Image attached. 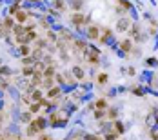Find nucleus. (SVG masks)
I'll return each instance as SVG.
<instances>
[{
  "instance_id": "f257e3e1",
  "label": "nucleus",
  "mask_w": 158,
  "mask_h": 140,
  "mask_svg": "<svg viewBox=\"0 0 158 140\" xmlns=\"http://www.w3.org/2000/svg\"><path fill=\"white\" fill-rule=\"evenodd\" d=\"M84 55H85V58H87L91 64L100 62V49L95 47V46H91V44H87V46L84 47Z\"/></svg>"
},
{
  "instance_id": "f03ea898",
  "label": "nucleus",
  "mask_w": 158,
  "mask_h": 140,
  "mask_svg": "<svg viewBox=\"0 0 158 140\" xmlns=\"http://www.w3.org/2000/svg\"><path fill=\"white\" fill-rule=\"evenodd\" d=\"M13 16H15V20L18 22V24H24V26H26V22L29 20L31 13H29L27 9H24V7H20V9H18V11H16V13H15Z\"/></svg>"
},
{
  "instance_id": "7ed1b4c3",
  "label": "nucleus",
  "mask_w": 158,
  "mask_h": 140,
  "mask_svg": "<svg viewBox=\"0 0 158 140\" xmlns=\"http://www.w3.org/2000/svg\"><path fill=\"white\" fill-rule=\"evenodd\" d=\"M87 22H89V16L82 15V13H75V15H71V24L77 26V28H80L82 24H87Z\"/></svg>"
},
{
  "instance_id": "20e7f679",
  "label": "nucleus",
  "mask_w": 158,
  "mask_h": 140,
  "mask_svg": "<svg viewBox=\"0 0 158 140\" xmlns=\"http://www.w3.org/2000/svg\"><path fill=\"white\" fill-rule=\"evenodd\" d=\"M38 133H42V131H40V127L36 125L35 118H33V122H29V124H27V127H26V135H27V137H36Z\"/></svg>"
},
{
  "instance_id": "39448f33",
  "label": "nucleus",
  "mask_w": 158,
  "mask_h": 140,
  "mask_svg": "<svg viewBox=\"0 0 158 140\" xmlns=\"http://www.w3.org/2000/svg\"><path fill=\"white\" fill-rule=\"evenodd\" d=\"M116 31H120V33L129 31V18H127V16H122V18L118 20V24H116Z\"/></svg>"
},
{
  "instance_id": "423d86ee",
  "label": "nucleus",
  "mask_w": 158,
  "mask_h": 140,
  "mask_svg": "<svg viewBox=\"0 0 158 140\" xmlns=\"http://www.w3.org/2000/svg\"><path fill=\"white\" fill-rule=\"evenodd\" d=\"M18 122L27 125L29 122H33V113L29 111V109H27V111H22V113H20V120H18Z\"/></svg>"
},
{
  "instance_id": "0eeeda50",
  "label": "nucleus",
  "mask_w": 158,
  "mask_h": 140,
  "mask_svg": "<svg viewBox=\"0 0 158 140\" xmlns=\"http://www.w3.org/2000/svg\"><path fill=\"white\" fill-rule=\"evenodd\" d=\"M42 80H44V75H40V73H35L29 77V84L35 86V87H40L42 86Z\"/></svg>"
},
{
  "instance_id": "6e6552de",
  "label": "nucleus",
  "mask_w": 158,
  "mask_h": 140,
  "mask_svg": "<svg viewBox=\"0 0 158 140\" xmlns=\"http://www.w3.org/2000/svg\"><path fill=\"white\" fill-rule=\"evenodd\" d=\"M85 35H87V38H91V40H96V38H100V33H98V28H96V26H91V28H87Z\"/></svg>"
},
{
  "instance_id": "1a4fd4ad",
  "label": "nucleus",
  "mask_w": 158,
  "mask_h": 140,
  "mask_svg": "<svg viewBox=\"0 0 158 140\" xmlns=\"http://www.w3.org/2000/svg\"><path fill=\"white\" fill-rule=\"evenodd\" d=\"M7 93L11 95V98L15 100L16 104L20 102V98H22V96H20V93H18V87H16V86H9V87H7Z\"/></svg>"
},
{
  "instance_id": "9d476101",
  "label": "nucleus",
  "mask_w": 158,
  "mask_h": 140,
  "mask_svg": "<svg viewBox=\"0 0 158 140\" xmlns=\"http://www.w3.org/2000/svg\"><path fill=\"white\" fill-rule=\"evenodd\" d=\"M35 122H36V125H38V127H40V131H42V129H46V127L49 125V118L40 115V117H36V118H35Z\"/></svg>"
},
{
  "instance_id": "9b49d317",
  "label": "nucleus",
  "mask_w": 158,
  "mask_h": 140,
  "mask_svg": "<svg viewBox=\"0 0 158 140\" xmlns=\"http://www.w3.org/2000/svg\"><path fill=\"white\" fill-rule=\"evenodd\" d=\"M60 93H62V87H60V86H53L48 91V98H58Z\"/></svg>"
},
{
  "instance_id": "f8f14e48",
  "label": "nucleus",
  "mask_w": 158,
  "mask_h": 140,
  "mask_svg": "<svg viewBox=\"0 0 158 140\" xmlns=\"http://www.w3.org/2000/svg\"><path fill=\"white\" fill-rule=\"evenodd\" d=\"M11 33H13V36H20L22 33H26V26L16 22L15 26H13V29H11Z\"/></svg>"
},
{
  "instance_id": "ddd939ff",
  "label": "nucleus",
  "mask_w": 158,
  "mask_h": 140,
  "mask_svg": "<svg viewBox=\"0 0 158 140\" xmlns=\"http://www.w3.org/2000/svg\"><path fill=\"white\" fill-rule=\"evenodd\" d=\"M31 102H40L42 98H44V93H42V89H38V87H35V91H33L31 95Z\"/></svg>"
},
{
  "instance_id": "4468645a",
  "label": "nucleus",
  "mask_w": 158,
  "mask_h": 140,
  "mask_svg": "<svg viewBox=\"0 0 158 140\" xmlns=\"http://www.w3.org/2000/svg\"><path fill=\"white\" fill-rule=\"evenodd\" d=\"M100 129H102V133H111V131H114V120H113V122H102V124H100Z\"/></svg>"
},
{
  "instance_id": "2eb2a0df",
  "label": "nucleus",
  "mask_w": 158,
  "mask_h": 140,
  "mask_svg": "<svg viewBox=\"0 0 158 140\" xmlns=\"http://www.w3.org/2000/svg\"><path fill=\"white\" fill-rule=\"evenodd\" d=\"M55 75H56V69H55V66L51 64V66H48V67H46L44 77H46V78H55Z\"/></svg>"
},
{
  "instance_id": "dca6fc26",
  "label": "nucleus",
  "mask_w": 158,
  "mask_h": 140,
  "mask_svg": "<svg viewBox=\"0 0 158 140\" xmlns=\"http://www.w3.org/2000/svg\"><path fill=\"white\" fill-rule=\"evenodd\" d=\"M73 75H75V78H78V80H82V78L85 77V71L80 67V66H75L73 67Z\"/></svg>"
},
{
  "instance_id": "f3484780",
  "label": "nucleus",
  "mask_w": 158,
  "mask_h": 140,
  "mask_svg": "<svg viewBox=\"0 0 158 140\" xmlns=\"http://www.w3.org/2000/svg\"><path fill=\"white\" fill-rule=\"evenodd\" d=\"M27 109L31 111L33 115H36V113H40V111H42V104H40V102H31Z\"/></svg>"
},
{
  "instance_id": "a211bd4d",
  "label": "nucleus",
  "mask_w": 158,
  "mask_h": 140,
  "mask_svg": "<svg viewBox=\"0 0 158 140\" xmlns=\"http://www.w3.org/2000/svg\"><path fill=\"white\" fill-rule=\"evenodd\" d=\"M22 75L26 78H29L31 75H35V67H33V66H24V67H22Z\"/></svg>"
},
{
  "instance_id": "6ab92c4d",
  "label": "nucleus",
  "mask_w": 158,
  "mask_h": 140,
  "mask_svg": "<svg viewBox=\"0 0 158 140\" xmlns=\"http://www.w3.org/2000/svg\"><path fill=\"white\" fill-rule=\"evenodd\" d=\"M15 24H16V20L13 18V16H6V18H4V26H6L9 31L13 29V26H15Z\"/></svg>"
},
{
  "instance_id": "aec40b11",
  "label": "nucleus",
  "mask_w": 158,
  "mask_h": 140,
  "mask_svg": "<svg viewBox=\"0 0 158 140\" xmlns=\"http://www.w3.org/2000/svg\"><path fill=\"white\" fill-rule=\"evenodd\" d=\"M20 55L22 57H27V55H31V47H29V44H20Z\"/></svg>"
},
{
  "instance_id": "412c9836",
  "label": "nucleus",
  "mask_w": 158,
  "mask_h": 140,
  "mask_svg": "<svg viewBox=\"0 0 158 140\" xmlns=\"http://www.w3.org/2000/svg\"><path fill=\"white\" fill-rule=\"evenodd\" d=\"M53 86H55V80H53V78H46V77H44V80H42V86H40V87H44V89H51Z\"/></svg>"
},
{
  "instance_id": "4be33fe9",
  "label": "nucleus",
  "mask_w": 158,
  "mask_h": 140,
  "mask_svg": "<svg viewBox=\"0 0 158 140\" xmlns=\"http://www.w3.org/2000/svg\"><path fill=\"white\" fill-rule=\"evenodd\" d=\"M35 62H36V60H35V57H33V55L22 57V64H24V66H35Z\"/></svg>"
},
{
  "instance_id": "5701e85b",
  "label": "nucleus",
  "mask_w": 158,
  "mask_h": 140,
  "mask_svg": "<svg viewBox=\"0 0 158 140\" xmlns=\"http://www.w3.org/2000/svg\"><path fill=\"white\" fill-rule=\"evenodd\" d=\"M35 44H36V47H40V49H46V47L49 46L48 40H46V38H40V36H38V38L35 40Z\"/></svg>"
},
{
  "instance_id": "b1692460",
  "label": "nucleus",
  "mask_w": 158,
  "mask_h": 140,
  "mask_svg": "<svg viewBox=\"0 0 158 140\" xmlns=\"http://www.w3.org/2000/svg\"><path fill=\"white\" fill-rule=\"evenodd\" d=\"M69 2H71V9H75V11L82 9V6H84V0H69Z\"/></svg>"
},
{
  "instance_id": "393cba45",
  "label": "nucleus",
  "mask_w": 158,
  "mask_h": 140,
  "mask_svg": "<svg viewBox=\"0 0 158 140\" xmlns=\"http://www.w3.org/2000/svg\"><path fill=\"white\" fill-rule=\"evenodd\" d=\"M31 55L35 57V60H42V58H44V49H40V47H36V49L33 51Z\"/></svg>"
},
{
  "instance_id": "a878e982",
  "label": "nucleus",
  "mask_w": 158,
  "mask_h": 140,
  "mask_svg": "<svg viewBox=\"0 0 158 140\" xmlns=\"http://www.w3.org/2000/svg\"><path fill=\"white\" fill-rule=\"evenodd\" d=\"M120 47H122V51H124V53H127V51H131V49H133V42H131V40H124V42L120 44Z\"/></svg>"
},
{
  "instance_id": "bb28decb",
  "label": "nucleus",
  "mask_w": 158,
  "mask_h": 140,
  "mask_svg": "<svg viewBox=\"0 0 158 140\" xmlns=\"http://www.w3.org/2000/svg\"><path fill=\"white\" fill-rule=\"evenodd\" d=\"M53 7H55V11H64L65 9V4H64L62 0H55L53 2Z\"/></svg>"
},
{
  "instance_id": "cd10ccee",
  "label": "nucleus",
  "mask_w": 158,
  "mask_h": 140,
  "mask_svg": "<svg viewBox=\"0 0 158 140\" xmlns=\"http://www.w3.org/2000/svg\"><path fill=\"white\" fill-rule=\"evenodd\" d=\"M7 35H11V31L4 26V22H0V38H6Z\"/></svg>"
},
{
  "instance_id": "c85d7f7f",
  "label": "nucleus",
  "mask_w": 158,
  "mask_h": 140,
  "mask_svg": "<svg viewBox=\"0 0 158 140\" xmlns=\"http://www.w3.org/2000/svg\"><path fill=\"white\" fill-rule=\"evenodd\" d=\"M95 108L96 109H106V108H107V102H106L104 98H98V100L95 102Z\"/></svg>"
},
{
  "instance_id": "c756f323",
  "label": "nucleus",
  "mask_w": 158,
  "mask_h": 140,
  "mask_svg": "<svg viewBox=\"0 0 158 140\" xmlns=\"http://www.w3.org/2000/svg\"><path fill=\"white\" fill-rule=\"evenodd\" d=\"M114 129H116V133H120V135L126 131V127H124V124H122L120 120H114Z\"/></svg>"
},
{
  "instance_id": "7c9ffc66",
  "label": "nucleus",
  "mask_w": 158,
  "mask_h": 140,
  "mask_svg": "<svg viewBox=\"0 0 158 140\" xmlns=\"http://www.w3.org/2000/svg\"><path fill=\"white\" fill-rule=\"evenodd\" d=\"M118 135H120V133H116V131H111V133H106V137H104V140H118Z\"/></svg>"
},
{
  "instance_id": "2f4dec72",
  "label": "nucleus",
  "mask_w": 158,
  "mask_h": 140,
  "mask_svg": "<svg viewBox=\"0 0 158 140\" xmlns=\"http://www.w3.org/2000/svg\"><path fill=\"white\" fill-rule=\"evenodd\" d=\"M147 125H149V127H155V125H156V117H155V115H149V117H147Z\"/></svg>"
},
{
  "instance_id": "473e14b6",
  "label": "nucleus",
  "mask_w": 158,
  "mask_h": 140,
  "mask_svg": "<svg viewBox=\"0 0 158 140\" xmlns=\"http://www.w3.org/2000/svg\"><path fill=\"white\" fill-rule=\"evenodd\" d=\"M82 140H104V138H100L98 135H91V133H87V135L82 137Z\"/></svg>"
},
{
  "instance_id": "72a5a7b5",
  "label": "nucleus",
  "mask_w": 158,
  "mask_h": 140,
  "mask_svg": "<svg viewBox=\"0 0 158 140\" xmlns=\"http://www.w3.org/2000/svg\"><path fill=\"white\" fill-rule=\"evenodd\" d=\"M11 117H13V120H15V122H18V120H20V111H18V108L11 109Z\"/></svg>"
},
{
  "instance_id": "f704fd0d",
  "label": "nucleus",
  "mask_w": 158,
  "mask_h": 140,
  "mask_svg": "<svg viewBox=\"0 0 158 140\" xmlns=\"http://www.w3.org/2000/svg\"><path fill=\"white\" fill-rule=\"evenodd\" d=\"M104 117H106L104 109H96V111H95V118H96V120H104Z\"/></svg>"
},
{
  "instance_id": "c9c22d12",
  "label": "nucleus",
  "mask_w": 158,
  "mask_h": 140,
  "mask_svg": "<svg viewBox=\"0 0 158 140\" xmlns=\"http://www.w3.org/2000/svg\"><path fill=\"white\" fill-rule=\"evenodd\" d=\"M96 80H98V84H106V82H107V75H106V73H100Z\"/></svg>"
},
{
  "instance_id": "e433bc0d",
  "label": "nucleus",
  "mask_w": 158,
  "mask_h": 140,
  "mask_svg": "<svg viewBox=\"0 0 158 140\" xmlns=\"http://www.w3.org/2000/svg\"><path fill=\"white\" fill-rule=\"evenodd\" d=\"M120 4L126 7V9H133V6H131V2H127V0H120Z\"/></svg>"
},
{
  "instance_id": "4c0bfd02",
  "label": "nucleus",
  "mask_w": 158,
  "mask_h": 140,
  "mask_svg": "<svg viewBox=\"0 0 158 140\" xmlns=\"http://www.w3.org/2000/svg\"><path fill=\"white\" fill-rule=\"evenodd\" d=\"M145 64H147V66H156L158 60H156V58H147V60H145Z\"/></svg>"
},
{
  "instance_id": "58836bf2",
  "label": "nucleus",
  "mask_w": 158,
  "mask_h": 140,
  "mask_svg": "<svg viewBox=\"0 0 158 140\" xmlns=\"http://www.w3.org/2000/svg\"><path fill=\"white\" fill-rule=\"evenodd\" d=\"M109 117L113 118V120H114V118L118 117V111H116V109H109Z\"/></svg>"
},
{
  "instance_id": "ea45409f",
  "label": "nucleus",
  "mask_w": 158,
  "mask_h": 140,
  "mask_svg": "<svg viewBox=\"0 0 158 140\" xmlns=\"http://www.w3.org/2000/svg\"><path fill=\"white\" fill-rule=\"evenodd\" d=\"M38 140H51V138H49L48 135H42V137H40V138H38Z\"/></svg>"
},
{
  "instance_id": "a19ab883",
  "label": "nucleus",
  "mask_w": 158,
  "mask_h": 140,
  "mask_svg": "<svg viewBox=\"0 0 158 140\" xmlns=\"http://www.w3.org/2000/svg\"><path fill=\"white\" fill-rule=\"evenodd\" d=\"M2 120H4V117H2V111H0V122H2Z\"/></svg>"
},
{
  "instance_id": "79ce46f5",
  "label": "nucleus",
  "mask_w": 158,
  "mask_h": 140,
  "mask_svg": "<svg viewBox=\"0 0 158 140\" xmlns=\"http://www.w3.org/2000/svg\"><path fill=\"white\" fill-rule=\"evenodd\" d=\"M0 66H2V58H0Z\"/></svg>"
}]
</instances>
